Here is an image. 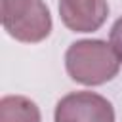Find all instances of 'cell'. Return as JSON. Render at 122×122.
<instances>
[{
	"label": "cell",
	"mask_w": 122,
	"mask_h": 122,
	"mask_svg": "<svg viewBox=\"0 0 122 122\" xmlns=\"http://www.w3.org/2000/svg\"><path fill=\"white\" fill-rule=\"evenodd\" d=\"M65 69L82 86H101L118 74L120 59L105 40H78L65 51Z\"/></svg>",
	"instance_id": "1"
},
{
	"label": "cell",
	"mask_w": 122,
	"mask_h": 122,
	"mask_svg": "<svg viewBox=\"0 0 122 122\" xmlns=\"http://www.w3.org/2000/svg\"><path fill=\"white\" fill-rule=\"evenodd\" d=\"M2 27L17 42L36 44L50 36L51 15L44 0H2Z\"/></svg>",
	"instance_id": "2"
},
{
	"label": "cell",
	"mask_w": 122,
	"mask_h": 122,
	"mask_svg": "<svg viewBox=\"0 0 122 122\" xmlns=\"http://www.w3.org/2000/svg\"><path fill=\"white\" fill-rule=\"evenodd\" d=\"M53 122H114V109L99 93L72 92L57 101Z\"/></svg>",
	"instance_id": "3"
},
{
	"label": "cell",
	"mask_w": 122,
	"mask_h": 122,
	"mask_svg": "<svg viewBox=\"0 0 122 122\" xmlns=\"http://www.w3.org/2000/svg\"><path fill=\"white\" fill-rule=\"evenodd\" d=\"M63 25L72 32H93L109 17L107 0H59Z\"/></svg>",
	"instance_id": "4"
},
{
	"label": "cell",
	"mask_w": 122,
	"mask_h": 122,
	"mask_svg": "<svg viewBox=\"0 0 122 122\" xmlns=\"http://www.w3.org/2000/svg\"><path fill=\"white\" fill-rule=\"evenodd\" d=\"M0 122H42L38 105L25 95H4L0 99Z\"/></svg>",
	"instance_id": "5"
},
{
	"label": "cell",
	"mask_w": 122,
	"mask_h": 122,
	"mask_svg": "<svg viewBox=\"0 0 122 122\" xmlns=\"http://www.w3.org/2000/svg\"><path fill=\"white\" fill-rule=\"evenodd\" d=\"M109 44H111V48L114 50L116 57L122 63V17H118L114 21V25L111 29V34H109Z\"/></svg>",
	"instance_id": "6"
}]
</instances>
